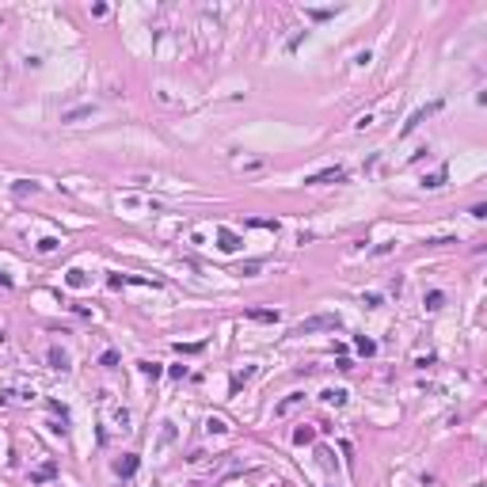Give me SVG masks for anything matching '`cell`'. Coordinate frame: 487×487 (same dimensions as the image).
<instances>
[{
  "instance_id": "6da1fadb",
  "label": "cell",
  "mask_w": 487,
  "mask_h": 487,
  "mask_svg": "<svg viewBox=\"0 0 487 487\" xmlns=\"http://www.w3.org/2000/svg\"><path fill=\"white\" fill-rule=\"evenodd\" d=\"M343 328V320L335 316V312H320V316H309V320H301L293 335H312V331H339Z\"/></svg>"
},
{
  "instance_id": "7a4b0ae2",
  "label": "cell",
  "mask_w": 487,
  "mask_h": 487,
  "mask_svg": "<svg viewBox=\"0 0 487 487\" xmlns=\"http://www.w3.org/2000/svg\"><path fill=\"white\" fill-rule=\"evenodd\" d=\"M343 179H347V168H324V172L309 175L305 183H309V187H324V183H343Z\"/></svg>"
},
{
  "instance_id": "3957f363",
  "label": "cell",
  "mask_w": 487,
  "mask_h": 487,
  "mask_svg": "<svg viewBox=\"0 0 487 487\" xmlns=\"http://www.w3.org/2000/svg\"><path fill=\"white\" fill-rule=\"evenodd\" d=\"M434 111H442V99H434L430 107H422V111H415V114H411V122H403V133L419 130V126H422V122H426V118H430V114H434Z\"/></svg>"
},
{
  "instance_id": "277c9868",
  "label": "cell",
  "mask_w": 487,
  "mask_h": 487,
  "mask_svg": "<svg viewBox=\"0 0 487 487\" xmlns=\"http://www.w3.org/2000/svg\"><path fill=\"white\" fill-rule=\"evenodd\" d=\"M301 403H305V392H289V396L274 407V419H286L289 411H293V407H301Z\"/></svg>"
},
{
  "instance_id": "5b68a950",
  "label": "cell",
  "mask_w": 487,
  "mask_h": 487,
  "mask_svg": "<svg viewBox=\"0 0 487 487\" xmlns=\"http://www.w3.org/2000/svg\"><path fill=\"white\" fill-rule=\"evenodd\" d=\"M137 465H141V461H137V453H126V457H122V461L114 465V472H118L122 480H130L133 472H137Z\"/></svg>"
},
{
  "instance_id": "8992f818",
  "label": "cell",
  "mask_w": 487,
  "mask_h": 487,
  "mask_svg": "<svg viewBox=\"0 0 487 487\" xmlns=\"http://www.w3.org/2000/svg\"><path fill=\"white\" fill-rule=\"evenodd\" d=\"M46 362H50V369H61V373L69 369V354L61 350V347H50V354H46Z\"/></svg>"
},
{
  "instance_id": "52a82bcc",
  "label": "cell",
  "mask_w": 487,
  "mask_h": 487,
  "mask_svg": "<svg viewBox=\"0 0 487 487\" xmlns=\"http://www.w3.org/2000/svg\"><path fill=\"white\" fill-rule=\"evenodd\" d=\"M247 320H259V324H278V312L274 309H251Z\"/></svg>"
},
{
  "instance_id": "ba28073f",
  "label": "cell",
  "mask_w": 487,
  "mask_h": 487,
  "mask_svg": "<svg viewBox=\"0 0 487 487\" xmlns=\"http://www.w3.org/2000/svg\"><path fill=\"white\" fill-rule=\"evenodd\" d=\"M217 247H221V251H236V247H240V240H236L228 228H221V232H217Z\"/></svg>"
},
{
  "instance_id": "9c48e42d",
  "label": "cell",
  "mask_w": 487,
  "mask_h": 487,
  "mask_svg": "<svg viewBox=\"0 0 487 487\" xmlns=\"http://www.w3.org/2000/svg\"><path fill=\"white\" fill-rule=\"evenodd\" d=\"M422 305H426V309H430V312H434V309H442V305H445V293H442V289H434V293H426V297H422Z\"/></svg>"
},
{
  "instance_id": "30bf717a",
  "label": "cell",
  "mask_w": 487,
  "mask_h": 487,
  "mask_svg": "<svg viewBox=\"0 0 487 487\" xmlns=\"http://www.w3.org/2000/svg\"><path fill=\"white\" fill-rule=\"evenodd\" d=\"M312 438H316V430H312V426H297V430H293V442H297V445H309Z\"/></svg>"
},
{
  "instance_id": "8fae6325",
  "label": "cell",
  "mask_w": 487,
  "mask_h": 487,
  "mask_svg": "<svg viewBox=\"0 0 487 487\" xmlns=\"http://www.w3.org/2000/svg\"><path fill=\"white\" fill-rule=\"evenodd\" d=\"M206 430H209V434H225V430H228V422H225L221 415H209V419H206Z\"/></svg>"
},
{
  "instance_id": "7c38bea8",
  "label": "cell",
  "mask_w": 487,
  "mask_h": 487,
  "mask_svg": "<svg viewBox=\"0 0 487 487\" xmlns=\"http://www.w3.org/2000/svg\"><path fill=\"white\" fill-rule=\"evenodd\" d=\"M324 400H328V403H335V407H343V403H347V392H343V388H328V392H324Z\"/></svg>"
},
{
  "instance_id": "4fadbf2b",
  "label": "cell",
  "mask_w": 487,
  "mask_h": 487,
  "mask_svg": "<svg viewBox=\"0 0 487 487\" xmlns=\"http://www.w3.org/2000/svg\"><path fill=\"white\" fill-rule=\"evenodd\" d=\"M175 350H179V354H202L206 343H175Z\"/></svg>"
},
{
  "instance_id": "5bb4252c",
  "label": "cell",
  "mask_w": 487,
  "mask_h": 487,
  "mask_svg": "<svg viewBox=\"0 0 487 487\" xmlns=\"http://www.w3.org/2000/svg\"><path fill=\"white\" fill-rule=\"evenodd\" d=\"M445 175H449V172H445V168H438L434 175H426V179H422V187H442V183H445Z\"/></svg>"
},
{
  "instance_id": "9a60e30c",
  "label": "cell",
  "mask_w": 487,
  "mask_h": 487,
  "mask_svg": "<svg viewBox=\"0 0 487 487\" xmlns=\"http://www.w3.org/2000/svg\"><path fill=\"white\" fill-rule=\"evenodd\" d=\"M88 114H91V107H76V111L61 114V122H80V118H88Z\"/></svg>"
},
{
  "instance_id": "2e32d148",
  "label": "cell",
  "mask_w": 487,
  "mask_h": 487,
  "mask_svg": "<svg viewBox=\"0 0 487 487\" xmlns=\"http://www.w3.org/2000/svg\"><path fill=\"white\" fill-rule=\"evenodd\" d=\"M175 442V422H164V430H160V445H172Z\"/></svg>"
},
{
  "instance_id": "e0dca14e",
  "label": "cell",
  "mask_w": 487,
  "mask_h": 487,
  "mask_svg": "<svg viewBox=\"0 0 487 487\" xmlns=\"http://www.w3.org/2000/svg\"><path fill=\"white\" fill-rule=\"evenodd\" d=\"M137 369H141L145 377H153V381L160 377V365H156V362H137Z\"/></svg>"
},
{
  "instance_id": "ac0fdd59",
  "label": "cell",
  "mask_w": 487,
  "mask_h": 487,
  "mask_svg": "<svg viewBox=\"0 0 487 487\" xmlns=\"http://www.w3.org/2000/svg\"><path fill=\"white\" fill-rule=\"evenodd\" d=\"M12 191H16V194H38V183H23V179H19Z\"/></svg>"
},
{
  "instance_id": "d6986e66",
  "label": "cell",
  "mask_w": 487,
  "mask_h": 487,
  "mask_svg": "<svg viewBox=\"0 0 487 487\" xmlns=\"http://www.w3.org/2000/svg\"><path fill=\"white\" fill-rule=\"evenodd\" d=\"M53 472H57V468H53V465H46V468H38V472H35V476H31V484H42V480H50V476H53Z\"/></svg>"
},
{
  "instance_id": "ffe728a7",
  "label": "cell",
  "mask_w": 487,
  "mask_h": 487,
  "mask_svg": "<svg viewBox=\"0 0 487 487\" xmlns=\"http://www.w3.org/2000/svg\"><path fill=\"white\" fill-rule=\"evenodd\" d=\"M354 347H358V350H362V354H373V350H377V343H373V339H365V335L358 339Z\"/></svg>"
},
{
  "instance_id": "44dd1931",
  "label": "cell",
  "mask_w": 487,
  "mask_h": 487,
  "mask_svg": "<svg viewBox=\"0 0 487 487\" xmlns=\"http://www.w3.org/2000/svg\"><path fill=\"white\" fill-rule=\"evenodd\" d=\"M38 251H42V255H50V251H57V240H53V236H46V240H38Z\"/></svg>"
},
{
  "instance_id": "7402d4cb",
  "label": "cell",
  "mask_w": 487,
  "mask_h": 487,
  "mask_svg": "<svg viewBox=\"0 0 487 487\" xmlns=\"http://www.w3.org/2000/svg\"><path fill=\"white\" fill-rule=\"evenodd\" d=\"M99 365H103V369H114V365H118V354H114V350H107V354L99 358Z\"/></svg>"
},
{
  "instance_id": "603a6c76",
  "label": "cell",
  "mask_w": 487,
  "mask_h": 487,
  "mask_svg": "<svg viewBox=\"0 0 487 487\" xmlns=\"http://www.w3.org/2000/svg\"><path fill=\"white\" fill-rule=\"evenodd\" d=\"M316 457H320V465H324V468H335V457H331V449H320Z\"/></svg>"
},
{
  "instance_id": "cb8c5ba5",
  "label": "cell",
  "mask_w": 487,
  "mask_h": 487,
  "mask_svg": "<svg viewBox=\"0 0 487 487\" xmlns=\"http://www.w3.org/2000/svg\"><path fill=\"white\" fill-rule=\"evenodd\" d=\"M88 278H84V270H69V286H84Z\"/></svg>"
},
{
  "instance_id": "d4e9b609",
  "label": "cell",
  "mask_w": 487,
  "mask_h": 487,
  "mask_svg": "<svg viewBox=\"0 0 487 487\" xmlns=\"http://www.w3.org/2000/svg\"><path fill=\"white\" fill-rule=\"evenodd\" d=\"M259 266H263V263H259V259H251V263H244V266H240V274H255Z\"/></svg>"
},
{
  "instance_id": "484cf974",
  "label": "cell",
  "mask_w": 487,
  "mask_h": 487,
  "mask_svg": "<svg viewBox=\"0 0 487 487\" xmlns=\"http://www.w3.org/2000/svg\"><path fill=\"white\" fill-rule=\"evenodd\" d=\"M362 301H365V305H369V309H377V305H381V293H365V297H362Z\"/></svg>"
}]
</instances>
